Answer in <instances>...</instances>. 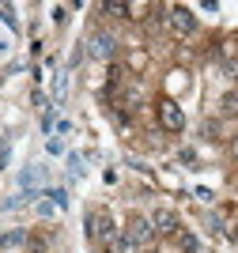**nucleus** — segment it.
Here are the masks:
<instances>
[{
    "label": "nucleus",
    "mask_w": 238,
    "mask_h": 253,
    "mask_svg": "<svg viewBox=\"0 0 238 253\" xmlns=\"http://www.w3.org/2000/svg\"><path fill=\"white\" fill-rule=\"evenodd\" d=\"M159 125H163L166 132H182V128H186V114H182V106H178L174 98H163V102H159Z\"/></svg>",
    "instance_id": "nucleus-1"
},
{
    "label": "nucleus",
    "mask_w": 238,
    "mask_h": 253,
    "mask_svg": "<svg viewBox=\"0 0 238 253\" xmlns=\"http://www.w3.org/2000/svg\"><path fill=\"white\" fill-rule=\"evenodd\" d=\"M166 23H170V31L182 34V38H189V34L197 31V15L189 8H166Z\"/></svg>",
    "instance_id": "nucleus-2"
},
{
    "label": "nucleus",
    "mask_w": 238,
    "mask_h": 253,
    "mask_svg": "<svg viewBox=\"0 0 238 253\" xmlns=\"http://www.w3.org/2000/svg\"><path fill=\"white\" fill-rule=\"evenodd\" d=\"M87 53H91L95 61H110L117 53V42H114V34H91V42H87Z\"/></svg>",
    "instance_id": "nucleus-3"
},
{
    "label": "nucleus",
    "mask_w": 238,
    "mask_h": 253,
    "mask_svg": "<svg viewBox=\"0 0 238 253\" xmlns=\"http://www.w3.org/2000/svg\"><path fill=\"white\" fill-rule=\"evenodd\" d=\"M151 234H155V227H151V219H144V215H136V219L129 223V242L147 246V242H151Z\"/></svg>",
    "instance_id": "nucleus-4"
},
{
    "label": "nucleus",
    "mask_w": 238,
    "mask_h": 253,
    "mask_svg": "<svg viewBox=\"0 0 238 253\" xmlns=\"http://www.w3.org/2000/svg\"><path fill=\"white\" fill-rule=\"evenodd\" d=\"M151 227H155L159 234H178V215L174 211H155V215H151Z\"/></svg>",
    "instance_id": "nucleus-5"
},
{
    "label": "nucleus",
    "mask_w": 238,
    "mask_h": 253,
    "mask_svg": "<svg viewBox=\"0 0 238 253\" xmlns=\"http://www.w3.org/2000/svg\"><path fill=\"white\" fill-rule=\"evenodd\" d=\"M91 238H98V242H110V238H114V227H110V219H106V215H91Z\"/></svg>",
    "instance_id": "nucleus-6"
},
{
    "label": "nucleus",
    "mask_w": 238,
    "mask_h": 253,
    "mask_svg": "<svg viewBox=\"0 0 238 253\" xmlns=\"http://www.w3.org/2000/svg\"><path fill=\"white\" fill-rule=\"evenodd\" d=\"M102 11H106V15H114V19H129V11H133V8L121 4V0H110V4H102Z\"/></svg>",
    "instance_id": "nucleus-7"
},
{
    "label": "nucleus",
    "mask_w": 238,
    "mask_h": 253,
    "mask_svg": "<svg viewBox=\"0 0 238 253\" xmlns=\"http://www.w3.org/2000/svg\"><path fill=\"white\" fill-rule=\"evenodd\" d=\"M219 106H223V114H227V117H235V114H238V91H227Z\"/></svg>",
    "instance_id": "nucleus-8"
},
{
    "label": "nucleus",
    "mask_w": 238,
    "mask_h": 253,
    "mask_svg": "<svg viewBox=\"0 0 238 253\" xmlns=\"http://www.w3.org/2000/svg\"><path fill=\"white\" fill-rule=\"evenodd\" d=\"M178 242H182V250L197 253V238H193V234H178Z\"/></svg>",
    "instance_id": "nucleus-9"
},
{
    "label": "nucleus",
    "mask_w": 238,
    "mask_h": 253,
    "mask_svg": "<svg viewBox=\"0 0 238 253\" xmlns=\"http://www.w3.org/2000/svg\"><path fill=\"white\" fill-rule=\"evenodd\" d=\"M23 242V231H11V234H0V246H15Z\"/></svg>",
    "instance_id": "nucleus-10"
},
{
    "label": "nucleus",
    "mask_w": 238,
    "mask_h": 253,
    "mask_svg": "<svg viewBox=\"0 0 238 253\" xmlns=\"http://www.w3.org/2000/svg\"><path fill=\"white\" fill-rule=\"evenodd\" d=\"M49 197H53V204H57V208H64V204H68V193H64V189H53Z\"/></svg>",
    "instance_id": "nucleus-11"
},
{
    "label": "nucleus",
    "mask_w": 238,
    "mask_h": 253,
    "mask_svg": "<svg viewBox=\"0 0 238 253\" xmlns=\"http://www.w3.org/2000/svg\"><path fill=\"white\" fill-rule=\"evenodd\" d=\"M223 72H227L231 80H238V61H227V64H223Z\"/></svg>",
    "instance_id": "nucleus-12"
},
{
    "label": "nucleus",
    "mask_w": 238,
    "mask_h": 253,
    "mask_svg": "<svg viewBox=\"0 0 238 253\" xmlns=\"http://www.w3.org/2000/svg\"><path fill=\"white\" fill-rule=\"evenodd\" d=\"M231 155H235V159H238V136H235V140H231Z\"/></svg>",
    "instance_id": "nucleus-13"
},
{
    "label": "nucleus",
    "mask_w": 238,
    "mask_h": 253,
    "mask_svg": "<svg viewBox=\"0 0 238 253\" xmlns=\"http://www.w3.org/2000/svg\"><path fill=\"white\" fill-rule=\"evenodd\" d=\"M231 238H235V242H238V223H235V231H231Z\"/></svg>",
    "instance_id": "nucleus-14"
},
{
    "label": "nucleus",
    "mask_w": 238,
    "mask_h": 253,
    "mask_svg": "<svg viewBox=\"0 0 238 253\" xmlns=\"http://www.w3.org/2000/svg\"><path fill=\"white\" fill-rule=\"evenodd\" d=\"M151 253H155V250H151Z\"/></svg>",
    "instance_id": "nucleus-15"
}]
</instances>
